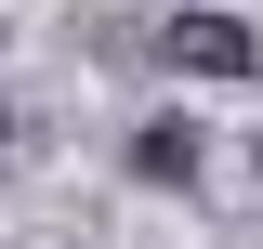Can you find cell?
I'll return each mask as SVG.
<instances>
[{
    "mask_svg": "<svg viewBox=\"0 0 263 249\" xmlns=\"http://www.w3.org/2000/svg\"><path fill=\"white\" fill-rule=\"evenodd\" d=\"M0 157H13V105H0Z\"/></svg>",
    "mask_w": 263,
    "mask_h": 249,
    "instance_id": "cell-3",
    "label": "cell"
},
{
    "mask_svg": "<svg viewBox=\"0 0 263 249\" xmlns=\"http://www.w3.org/2000/svg\"><path fill=\"white\" fill-rule=\"evenodd\" d=\"M158 53H171V66H197V79H263L250 13H211V0H197V13H171V27H158Z\"/></svg>",
    "mask_w": 263,
    "mask_h": 249,
    "instance_id": "cell-1",
    "label": "cell"
},
{
    "mask_svg": "<svg viewBox=\"0 0 263 249\" xmlns=\"http://www.w3.org/2000/svg\"><path fill=\"white\" fill-rule=\"evenodd\" d=\"M132 184H197V131L184 118H145L132 131Z\"/></svg>",
    "mask_w": 263,
    "mask_h": 249,
    "instance_id": "cell-2",
    "label": "cell"
}]
</instances>
